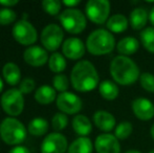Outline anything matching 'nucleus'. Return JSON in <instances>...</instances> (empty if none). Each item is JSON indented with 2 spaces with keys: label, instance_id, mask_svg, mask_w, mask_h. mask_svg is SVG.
Returning <instances> with one entry per match:
<instances>
[{
  "label": "nucleus",
  "instance_id": "nucleus-1",
  "mask_svg": "<svg viewBox=\"0 0 154 153\" xmlns=\"http://www.w3.org/2000/svg\"><path fill=\"white\" fill-rule=\"evenodd\" d=\"M70 84L79 92H88L100 85V76L95 66L90 61L81 60L72 67Z\"/></svg>",
  "mask_w": 154,
  "mask_h": 153
},
{
  "label": "nucleus",
  "instance_id": "nucleus-2",
  "mask_svg": "<svg viewBox=\"0 0 154 153\" xmlns=\"http://www.w3.org/2000/svg\"><path fill=\"white\" fill-rule=\"evenodd\" d=\"M109 72L113 82L121 86H131L140 80V72L138 65L125 56H116L110 62Z\"/></svg>",
  "mask_w": 154,
  "mask_h": 153
},
{
  "label": "nucleus",
  "instance_id": "nucleus-3",
  "mask_svg": "<svg viewBox=\"0 0 154 153\" xmlns=\"http://www.w3.org/2000/svg\"><path fill=\"white\" fill-rule=\"evenodd\" d=\"M116 47V38L108 29H97L89 34L86 40V49L93 56H105Z\"/></svg>",
  "mask_w": 154,
  "mask_h": 153
},
{
  "label": "nucleus",
  "instance_id": "nucleus-4",
  "mask_svg": "<svg viewBox=\"0 0 154 153\" xmlns=\"http://www.w3.org/2000/svg\"><path fill=\"white\" fill-rule=\"evenodd\" d=\"M27 130L25 126L16 118H5L0 124V137L11 146H19L26 139Z\"/></svg>",
  "mask_w": 154,
  "mask_h": 153
},
{
  "label": "nucleus",
  "instance_id": "nucleus-5",
  "mask_svg": "<svg viewBox=\"0 0 154 153\" xmlns=\"http://www.w3.org/2000/svg\"><path fill=\"white\" fill-rule=\"evenodd\" d=\"M62 27L69 34H81L87 25L86 16L78 8H66L59 15Z\"/></svg>",
  "mask_w": 154,
  "mask_h": 153
},
{
  "label": "nucleus",
  "instance_id": "nucleus-6",
  "mask_svg": "<svg viewBox=\"0 0 154 153\" xmlns=\"http://www.w3.org/2000/svg\"><path fill=\"white\" fill-rule=\"evenodd\" d=\"M3 111L12 118L18 116L24 109V96L18 88H11L3 92L0 99Z\"/></svg>",
  "mask_w": 154,
  "mask_h": 153
},
{
  "label": "nucleus",
  "instance_id": "nucleus-7",
  "mask_svg": "<svg viewBox=\"0 0 154 153\" xmlns=\"http://www.w3.org/2000/svg\"><path fill=\"white\" fill-rule=\"evenodd\" d=\"M111 5L108 0H89L85 5L86 17L95 24H104L110 17Z\"/></svg>",
  "mask_w": 154,
  "mask_h": 153
},
{
  "label": "nucleus",
  "instance_id": "nucleus-8",
  "mask_svg": "<svg viewBox=\"0 0 154 153\" xmlns=\"http://www.w3.org/2000/svg\"><path fill=\"white\" fill-rule=\"evenodd\" d=\"M13 38L21 45L29 46L34 44L38 39V33L35 26L27 20L17 21L12 29Z\"/></svg>",
  "mask_w": 154,
  "mask_h": 153
},
{
  "label": "nucleus",
  "instance_id": "nucleus-9",
  "mask_svg": "<svg viewBox=\"0 0 154 153\" xmlns=\"http://www.w3.org/2000/svg\"><path fill=\"white\" fill-rule=\"evenodd\" d=\"M63 39H64V32L61 29V26L55 24V23L46 25L42 29L40 37L43 47L46 50L54 51V53L61 46V44H63L64 42Z\"/></svg>",
  "mask_w": 154,
  "mask_h": 153
},
{
  "label": "nucleus",
  "instance_id": "nucleus-10",
  "mask_svg": "<svg viewBox=\"0 0 154 153\" xmlns=\"http://www.w3.org/2000/svg\"><path fill=\"white\" fill-rule=\"evenodd\" d=\"M57 107L64 115H77L81 111L83 107V102L81 98L72 92L65 91L59 93L56 100Z\"/></svg>",
  "mask_w": 154,
  "mask_h": 153
},
{
  "label": "nucleus",
  "instance_id": "nucleus-11",
  "mask_svg": "<svg viewBox=\"0 0 154 153\" xmlns=\"http://www.w3.org/2000/svg\"><path fill=\"white\" fill-rule=\"evenodd\" d=\"M67 150V139L60 132L47 134L41 144V153H65Z\"/></svg>",
  "mask_w": 154,
  "mask_h": 153
},
{
  "label": "nucleus",
  "instance_id": "nucleus-12",
  "mask_svg": "<svg viewBox=\"0 0 154 153\" xmlns=\"http://www.w3.org/2000/svg\"><path fill=\"white\" fill-rule=\"evenodd\" d=\"M97 153H121V144L111 133H103L97 136L94 142Z\"/></svg>",
  "mask_w": 154,
  "mask_h": 153
},
{
  "label": "nucleus",
  "instance_id": "nucleus-13",
  "mask_svg": "<svg viewBox=\"0 0 154 153\" xmlns=\"http://www.w3.org/2000/svg\"><path fill=\"white\" fill-rule=\"evenodd\" d=\"M86 44L80 38H68L62 44V53L65 58L69 60H79L85 55Z\"/></svg>",
  "mask_w": 154,
  "mask_h": 153
},
{
  "label": "nucleus",
  "instance_id": "nucleus-14",
  "mask_svg": "<svg viewBox=\"0 0 154 153\" xmlns=\"http://www.w3.org/2000/svg\"><path fill=\"white\" fill-rule=\"evenodd\" d=\"M133 115L140 121H150L154 118V104L147 98H137L132 101Z\"/></svg>",
  "mask_w": 154,
  "mask_h": 153
},
{
  "label": "nucleus",
  "instance_id": "nucleus-15",
  "mask_svg": "<svg viewBox=\"0 0 154 153\" xmlns=\"http://www.w3.org/2000/svg\"><path fill=\"white\" fill-rule=\"evenodd\" d=\"M23 59L29 65L34 67L43 66L46 62H48V54L44 47L41 46H29L23 53Z\"/></svg>",
  "mask_w": 154,
  "mask_h": 153
},
{
  "label": "nucleus",
  "instance_id": "nucleus-16",
  "mask_svg": "<svg viewBox=\"0 0 154 153\" xmlns=\"http://www.w3.org/2000/svg\"><path fill=\"white\" fill-rule=\"evenodd\" d=\"M92 121L94 123V126L105 133H109L112 129H114V127H116L114 115L106 110L95 111L93 113Z\"/></svg>",
  "mask_w": 154,
  "mask_h": 153
},
{
  "label": "nucleus",
  "instance_id": "nucleus-17",
  "mask_svg": "<svg viewBox=\"0 0 154 153\" xmlns=\"http://www.w3.org/2000/svg\"><path fill=\"white\" fill-rule=\"evenodd\" d=\"M149 20V14L147 10L142 6L135 8L129 16V24L134 31H143L146 29L147 22Z\"/></svg>",
  "mask_w": 154,
  "mask_h": 153
},
{
  "label": "nucleus",
  "instance_id": "nucleus-18",
  "mask_svg": "<svg viewBox=\"0 0 154 153\" xmlns=\"http://www.w3.org/2000/svg\"><path fill=\"white\" fill-rule=\"evenodd\" d=\"M129 20L123 14H114L109 17L108 21L106 22L107 29L110 33L113 34H121L124 33L128 29Z\"/></svg>",
  "mask_w": 154,
  "mask_h": 153
},
{
  "label": "nucleus",
  "instance_id": "nucleus-19",
  "mask_svg": "<svg viewBox=\"0 0 154 153\" xmlns=\"http://www.w3.org/2000/svg\"><path fill=\"white\" fill-rule=\"evenodd\" d=\"M2 76L5 82L11 86H16L21 82V70L17 64L8 62L2 68Z\"/></svg>",
  "mask_w": 154,
  "mask_h": 153
},
{
  "label": "nucleus",
  "instance_id": "nucleus-20",
  "mask_svg": "<svg viewBox=\"0 0 154 153\" xmlns=\"http://www.w3.org/2000/svg\"><path fill=\"white\" fill-rule=\"evenodd\" d=\"M140 48V42L134 37H125L116 43V50L121 56L129 57L134 55Z\"/></svg>",
  "mask_w": 154,
  "mask_h": 153
},
{
  "label": "nucleus",
  "instance_id": "nucleus-21",
  "mask_svg": "<svg viewBox=\"0 0 154 153\" xmlns=\"http://www.w3.org/2000/svg\"><path fill=\"white\" fill-rule=\"evenodd\" d=\"M72 129L80 136H88L92 131V124L90 120L84 115H77L72 118Z\"/></svg>",
  "mask_w": 154,
  "mask_h": 153
},
{
  "label": "nucleus",
  "instance_id": "nucleus-22",
  "mask_svg": "<svg viewBox=\"0 0 154 153\" xmlns=\"http://www.w3.org/2000/svg\"><path fill=\"white\" fill-rule=\"evenodd\" d=\"M56 89L49 85H42L35 92V100L41 105L51 104L54 101L57 100Z\"/></svg>",
  "mask_w": 154,
  "mask_h": 153
},
{
  "label": "nucleus",
  "instance_id": "nucleus-23",
  "mask_svg": "<svg viewBox=\"0 0 154 153\" xmlns=\"http://www.w3.org/2000/svg\"><path fill=\"white\" fill-rule=\"evenodd\" d=\"M99 92L100 96L106 101H114L116 99H118L120 94V89L116 82L104 80L99 85Z\"/></svg>",
  "mask_w": 154,
  "mask_h": 153
},
{
  "label": "nucleus",
  "instance_id": "nucleus-24",
  "mask_svg": "<svg viewBox=\"0 0 154 153\" xmlns=\"http://www.w3.org/2000/svg\"><path fill=\"white\" fill-rule=\"evenodd\" d=\"M93 144L88 136H80L69 145L67 153H92Z\"/></svg>",
  "mask_w": 154,
  "mask_h": 153
},
{
  "label": "nucleus",
  "instance_id": "nucleus-25",
  "mask_svg": "<svg viewBox=\"0 0 154 153\" xmlns=\"http://www.w3.org/2000/svg\"><path fill=\"white\" fill-rule=\"evenodd\" d=\"M27 131L34 136H42L48 131V123L43 118H35L29 123Z\"/></svg>",
  "mask_w": 154,
  "mask_h": 153
},
{
  "label": "nucleus",
  "instance_id": "nucleus-26",
  "mask_svg": "<svg viewBox=\"0 0 154 153\" xmlns=\"http://www.w3.org/2000/svg\"><path fill=\"white\" fill-rule=\"evenodd\" d=\"M66 60L65 57L60 53H54L48 59V67L55 74H61L66 68Z\"/></svg>",
  "mask_w": 154,
  "mask_h": 153
},
{
  "label": "nucleus",
  "instance_id": "nucleus-27",
  "mask_svg": "<svg viewBox=\"0 0 154 153\" xmlns=\"http://www.w3.org/2000/svg\"><path fill=\"white\" fill-rule=\"evenodd\" d=\"M140 42L147 51L154 54V27L149 26L143 29L140 34Z\"/></svg>",
  "mask_w": 154,
  "mask_h": 153
},
{
  "label": "nucleus",
  "instance_id": "nucleus-28",
  "mask_svg": "<svg viewBox=\"0 0 154 153\" xmlns=\"http://www.w3.org/2000/svg\"><path fill=\"white\" fill-rule=\"evenodd\" d=\"M133 132V125L128 121L121 122L120 124L116 125V130H114V135L118 139H126L130 136Z\"/></svg>",
  "mask_w": 154,
  "mask_h": 153
},
{
  "label": "nucleus",
  "instance_id": "nucleus-29",
  "mask_svg": "<svg viewBox=\"0 0 154 153\" xmlns=\"http://www.w3.org/2000/svg\"><path fill=\"white\" fill-rule=\"evenodd\" d=\"M62 2L59 0H44L42 1V8L45 13L51 15V16H57L61 11Z\"/></svg>",
  "mask_w": 154,
  "mask_h": 153
},
{
  "label": "nucleus",
  "instance_id": "nucleus-30",
  "mask_svg": "<svg viewBox=\"0 0 154 153\" xmlns=\"http://www.w3.org/2000/svg\"><path fill=\"white\" fill-rule=\"evenodd\" d=\"M140 84L144 90L154 93V75L151 72H143L140 77Z\"/></svg>",
  "mask_w": 154,
  "mask_h": 153
},
{
  "label": "nucleus",
  "instance_id": "nucleus-31",
  "mask_svg": "<svg viewBox=\"0 0 154 153\" xmlns=\"http://www.w3.org/2000/svg\"><path fill=\"white\" fill-rule=\"evenodd\" d=\"M53 85H54V88H55L57 91L62 93V92L67 91V89H68L69 80H68V78L63 74L56 75L53 79Z\"/></svg>",
  "mask_w": 154,
  "mask_h": 153
},
{
  "label": "nucleus",
  "instance_id": "nucleus-32",
  "mask_svg": "<svg viewBox=\"0 0 154 153\" xmlns=\"http://www.w3.org/2000/svg\"><path fill=\"white\" fill-rule=\"evenodd\" d=\"M16 18H17V14L12 8H0V25L4 26V25L12 24L13 22H15Z\"/></svg>",
  "mask_w": 154,
  "mask_h": 153
},
{
  "label": "nucleus",
  "instance_id": "nucleus-33",
  "mask_svg": "<svg viewBox=\"0 0 154 153\" xmlns=\"http://www.w3.org/2000/svg\"><path fill=\"white\" fill-rule=\"evenodd\" d=\"M68 125V118L66 115L62 112H58L54 115L53 118H51V126L53 129L56 131H61L65 129Z\"/></svg>",
  "mask_w": 154,
  "mask_h": 153
},
{
  "label": "nucleus",
  "instance_id": "nucleus-34",
  "mask_svg": "<svg viewBox=\"0 0 154 153\" xmlns=\"http://www.w3.org/2000/svg\"><path fill=\"white\" fill-rule=\"evenodd\" d=\"M35 87H36V82H35L34 79L32 78H25L19 84V88L20 92L22 94H29L35 90Z\"/></svg>",
  "mask_w": 154,
  "mask_h": 153
},
{
  "label": "nucleus",
  "instance_id": "nucleus-35",
  "mask_svg": "<svg viewBox=\"0 0 154 153\" xmlns=\"http://www.w3.org/2000/svg\"><path fill=\"white\" fill-rule=\"evenodd\" d=\"M8 153H31L29 150V148H26L25 146H15L13 149L10 150Z\"/></svg>",
  "mask_w": 154,
  "mask_h": 153
},
{
  "label": "nucleus",
  "instance_id": "nucleus-36",
  "mask_svg": "<svg viewBox=\"0 0 154 153\" xmlns=\"http://www.w3.org/2000/svg\"><path fill=\"white\" fill-rule=\"evenodd\" d=\"M62 4L67 6V8H75V6L80 4V0H64Z\"/></svg>",
  "mask_w": 154,
  "mask_h": 153
},
{
  "label": "nucleus",
  "instance_id": "nucleus-37",
  "mask_svg": "<svg viewBox=\"0 0 154 153\" xmlns=\"http://www.w3.org/2000/svg\"><path fill=\"white\" fill-rule=\"evenodd\" d=\"M19 1H17V0H4V1H0V5H2L3 8H12V6L16 5V4H18Z\"/></svg>",
  "mask_w": 154,
  "mask_h": 153
},
{
  "label": "nucleus",
  "instance_id": "nucleus-38",
  "mask_svg": "<svg viewBox=\"0 0 154 153\" xmlns=\"http://www.w3.org/2000/svg\"><path fill=\"white\" fill-rule=\"evenodd\" d=\"M149 20H150L151 24H152L154 27V5L152 6V8H151L150 13H149Z\"/></svg>",
  "mask_w": 154,
  "mask_h": 153
},
{
  "label": "nucleus",
  "instance_id": "nucleus-39",
  "mask_svg": "<svg viewBox=\"0 0 154 153\" xmlns=\"http://www.w3.org/2000/svg\"><path fill=\"white\" fill-rule=\"evenodd\" d=\"M150 134H151V137H152L153 141H154V124L151 126V128H150Z\"/></svg>",
  "mask_w": 154,
  "mask_h": 153
},
{
  "label": "nucleus",
  "instance_id": "nucleus-40",
  "mask_svg": "<svg viewBox=\"0 0 154 153\" xmlns=\"http://www.w3.org/2000/svg\"><path fill=\"white\" fill-rule=\"evenodd\" d=\"M125 153H142V152L138 151V150H135V149H130V150H128V151H126Z\"/></svg>",
  "mask_w": 154,
  "mask_h": 153
},
{
  "label": "nucleus",
  "instance_id": "nucleus-41",
  "mask_svg": "<svg viewBox=\"0 0 154 153\" xmlns=\"http://www.w3.org/2000/svg\"><path fill=\"white\" fill-rule=\"evenodd\" d=\"M2 89H3V82H2L1 78H0V92L2 91Z\"/></svg>",
  "mask_w": 154,
  "mask_h": 153
},
{
  "label": "nucleus",
  "instance_id": "nucleus-42",
  "mask_svg": "<svg viewBox=\"0 0 154 153\" xmlns=\"http://www.w3.org/2000/svg\"><path fill=\"white\" fill-rule=\"evenodd\" d=\"M148 153H154V149H152V150H150V151H149Z\"/></svg>",
  "mask_w": 154,
  "mask_h": 153
}]
</instances>
